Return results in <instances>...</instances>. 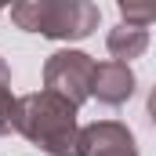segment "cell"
<instances>
[{"instance_id":"cell-5","label":"cell","mask_w":156,"mask_h":156,"mask_svg":"<svg viewBox=\"0 0 156 156\" xmlns=\"http://www.w3.org/2000/svg\"><path fill=\"white\" fill-rule=\"evenodd\" d=\"M134 94V73L127 62H102L94 69V87H91V98H98L102 105H123L127 98Z\"/></svg>"},{"instance_id":"cell-1","label":"cell","mask_w":156,"mask_h":156,"mask_svg":"<svg viewBox=\"0 0 156 156\" xmlns=\"http://www.w3.org/2000/svg\"><path fill=\"white\" fill-rule=\"evenodd\" d=\"M18 134L47 156H76L80 127L76 105L55 91H33L18 98Z\"/></svg>"},{"instance_id":"cell-4","label":"cell","mask_w":156,"mask_h":156,"mask_svg":"<svg viewBox=\"0 0 156 156\" xmlns=\"http://www.w3.org/2000/svg\"><path fill=\"white\" fill-rule=\"evenodd\" d=\"M76 156H138V142L127 123L120 120H98L80 127Z\"/></svg>"},{"instance_id":"cell-6","label":"cell","mask_w":156,"mask_h":156,"mask_svg":"<svg viewBox=\"0 0 156 156\" xmlns=\"http://www.w3.org/2000/svg\"><path fill=\"white\" fill-rule=\"evenodd\" d=\"M113 62H131V58H142L145 47H149V29H138V26H127L120 22L116 29H109V40H105Z\"/></svg>"},{"instance_id":"cell-7","label":"cell","mask_w":156,"mask_h":156,"mask_svg":"<svg viewBox=\"0 0 156 156\" xmlns=\"http://www.w3.org/2000/svg\"><path fill=\"white\" fill-rule=\"evenodd\" d=\"M18 131V98L11 91V66L0 58V138Z\"/></svg>"},{"instance_id":"cell-3","label":"cell","mask_w":156,"mask_h":156,"mask_svg":"<svg viewBox=\"0 0 156 156\" xmlns=\"http://www.w3.org/2000/svg\"><path fill=\"white\" fill-rule=\"evenodd\" d=\"M94 69H98V62H94L91 55L73 51V47H62V51H55V55L44 62V91L62 94L66 102H73L80 109V105L91 98Z\"/></svg>"},{"instance_id":"cell-8","label":"cell","mask_w":156,"mask_h":156,"mask_svg":"<svg viewBox=\"0 0 156 156\" xmlns=\"http://www.w3.org/2000/svg\"><path fill=\"white\" fill-rule=\"evenodd\" d=\"M120 18H123L127 26H138V29H145V26H153V22H156V4H134V0H120Z\"/></svg>"},{"instance_id":"cell-2","label":"cell","mask_w":156,"mask_h":156,"mask_svg":"<svg viewBox=\"0 0 156 156\" xmlns=\"http://www.w3.org/2000/svg\"><path fill=\"white\" fill-rule=\"evenodd\" d=\"M102 11L91 0H22L11 7V22L26 33L51 40H83L98 29Z\"/></svg>"},{"instance_id":"cell-9","label":"cell","mask_w":156,"mask_h":156,"mask_svg":"<svg viewBox=\"0 0 156 156\" xmlns=\"http://www.w3.org/2000/svg\"><path fill=\"white\" fill-rule=\"evenodd\" d=\"M149 120H153V127H156V87L149 91Z\"/></svg>"}]
</instances>
